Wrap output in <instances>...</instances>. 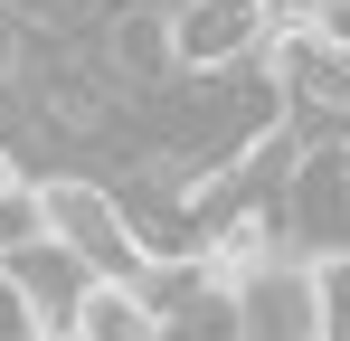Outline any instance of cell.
I'll return each instance as SVG.
<instances>
[{
    "label": "cell",
    "instance_id": "6",
    "mask_svg": "<svg viewBox=\"0 0 350 341\" xmlns=\"http://www.w3.org/2000/svg\"><path fill=\"white\" fill-rule=\"evenodd\" d=\"M293 29H303L322 57H341V66H350V0H303V19H293Z\"/></svg>",
    "mask_w": 350,
    "mask_h": 341
},
{
    "label": "cell",
    "instance_id": "3",
    "mask_svg": "<svg viewBox=\"0 0 350 341\" xmlns=\"http://www.w3.org/2000/svg\"><path fill=\"white\" fill-rule=\"evenodd\" d=\"M76 341H171V323L142 303V284H95L76 313Z\"/></svg>",
    "mask_w": 350,
    "mask_h": 341
},
{
    "label": "cell",
    "instance_id": "5",
    "mask_svg": "<svg viewBox=\"0 0 350 341\" xmlns=\"http://www.w3.org/2000/svg\"><path fill=\"white\" fill-rule=\"evenodd\" d=\"M312 303H322V341H350V256H312Z\"/></svg>",
    "mask_w": 350,
    "mask_h": 341
},
{
    "label": "cell",
    "instance_id": "1",
    "mask_svg": "<svg viewBox=\"0 0 350 341\" xmlns=\"http://www.w3.org/2000/svg\"><path fill=\"white\" fill-rule=\"evenodd\" d=\"M38 199H48V247H66L76 266L95 284H142V237H133V209L114 199V180H95V170H57V180H38Z\"/></svg>",
    "mask_w": 350,
    "mask_h": 341
},
{
    "label": "cell",
    "instance_id": "4",
    "mask_svg": "<svg viewBox=\"0 0 350 341\" xmlns=\"http://www.w3.org/2000/svg\"><path fill=\"white\" fill-rule=\"evenodd\" d=\"M48 247V199H38V180L0 152V266H19V256H38Z\"/></svg>",
    "mask_w": 350,
    "mask_h": 341
},
{
    "label": "cell",
    "instance_id": "2",
    "mask_svg": "<svg viewBox=\"0 0 350 341\" xmlns=\"http://www.w3.org/2000/svg\"><path fill=\"white\" fill-rule=\"evenodd\" d=\"M284 29L293 19L265 10V0H180L171 10V57H180V76H246V66H265V48Z\"/></svg>",
    "mask_w": 350,
    "mask_h": 341
}]
</instances>
